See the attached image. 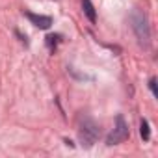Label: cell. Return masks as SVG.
I'll return each mask as SVG.
<instances>
[{
    "instance_id": "1",
    "label": "cell",
    "mask_w": 158,
    "mask_h": 158,
    "mask_svg": "<svg viewBox=\"0 0 158 158\" xmlns=\"http://www.w3.org/2000/svg\"><path fill=\"white\" fill-rule=\"evenodd\" d=\"M130 21H132V28H134V32H136L138 41H139L141 45H149V41H151V26H149L147 15H145L143 11H138V10H136V11L132 13Z\"/></svg>"
},
{
    "instance_id": "2",
    "label": "cell",
    "mask_w": 158,
    "mask_h": 158,
    "mask_svg": "<svg viewBox=\"0 0 158 158\" xmlns=\"http://www.w3.org/2000/svg\"><path fill=\"white\" fill-rule=\"evenodd\" d=\"M78 138H80L84 147H91L97 139H99V127L91 121V119H84L80 123V128H78Z\"/></svg>"
},
{
    "instance_id": "3",
    "label": "cell",
    "mask_w": 158,
    "mask_h": 158,
    "mask_svg": "<svg viewBox=\"0 0 158 158\" xmlns=\"http://www.w3.org/2000/svg\"><path fill=\"white\" fill-rule=\"evenodd\" d=\"M128 138V125L125 123V119H123V115H117L115 117V127H114V130L108 134V138H106V145H117V143H121V141H125Z\"/></svg>"
},
{
    "instance_id": "4",
    "label": "cell",
    "mask_w": 158,
    "mask_h": 158,
    "mask_svg": "<svg viewBox=\"0 0 158 158\" xmlns=\"http://www.w3.org/2000/svg\"><path fill=\"white\" fill-rule=\"evenodd\" d=\"M26 17L30 19V23L34 24V26H37V28H41V30H47V28H50V24H52V17H48V15H35V13H26Z\"/></svg>"
},
{
    "instance_id": "5",
    "label": "cell",
    "mask_w": 158,
    "mask_h": 158,
    "mask_svg": "<svg viewBox=\"0 0 158 158\" xmlns=\"http://www.w3.org/2000/svg\"><path fill=\"white\" fill-rule=\"evenodd\" d=\"M82 10H84V15H86L91 23L97 21V13H95V8H93V4H91V0H82Z\"/></svg>"
},
{
    "instance_id": "6",
    "label": "cell",
    "mask_w": 158,
    "mask_h": 158,
    "mask_svg": "<svg viewBox=\"0 0 158 158\" xmlns=\"http://www.w3.org/2000/svg\"><path fill=\"white\" fill-rule=\"evenodd\" d=\"M139 136H141L143 141L151 139V128H149V121L147 119H141V123H139Z\"/></svg>"
},
{
    "instance_id": "7",
    "label": "cell",
    "mask_w": 158,
    "mask_h": 158,
    "mask_svg": "<svg viewBox=\"0 0 158 158\" xmlns=\"http://www.w3.org/2000/svg\"><path fill=\"white\" fill-rule=\"evenodd\" d=\"M58 41H60V35H48V37H47V45H48L50 48H56Z\"/></svg>"
},
{
    "instance_id": "8",
    "label": "cell",
    "mask_w": 158,
    "mask_h": 158,
    "mask_svg": "<svg viewBox=\"0 0 158 158\" xmlns=\"http://www.w3.org/2000/svg\"><path fill=\"white\" fill-rule=\"evenodd\" d=\"M149 88H151L152 95H154V97H158V91H156V78H151V80H149Z\"/></svg>"
}]
</instances>
